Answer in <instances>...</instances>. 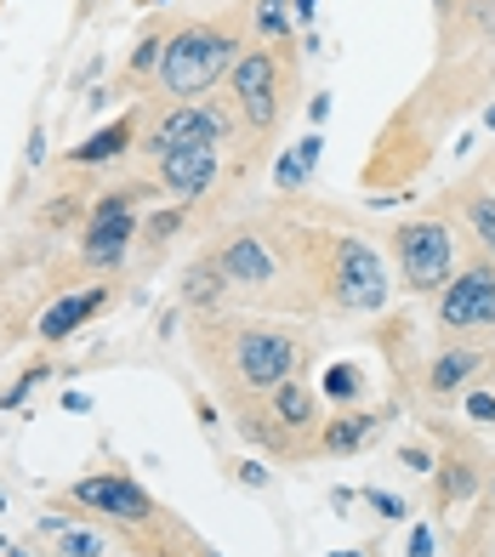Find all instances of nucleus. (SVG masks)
Here are the masks:
<instances>
[{
  "instance_id": "f257e3e1",
  "label": "nucleus",
  "mask_w": 495,
  "mask_h": 557,
  "mask_svg": "<svg viewBox=\"0 0 495 557\" xmlns=\"http://www.w3.org/2000/svg\"><path fill=\"white\" fill-rule=\"evenodd\" d=\"M239 52H245V40H239L234 23H188V29H177L165 40L154 86L165 97H200L222 81V74H234Z\"/></svg>"
},
{
  "instance_id": "f03ea898",
  "label": "nucleus",
  "mask_w": 495,
  "mask_h": 557,
  "mask_svg": "<svg viewBox=\"0 0 495 557\" xmlns=\"http://www.w3.org/2000/svg\"><path fill=\"white\" fill-rule=\"evenodd\" d=\"M222 342H228V382L239 393H262L268 398L280 382H290L296 364H302L296 336L274 331V324H228Z\"/></svg>"
},
{
  "instance_id": "7ed1b4c3",
  "label": "nucleus",
  "mask_w": 495,
  "mask_h": 557,
  "mask_svg": "<svg viewBox=\"0 0 495 557\" xmlns=\"http://www.w3.org/2000/svg\"><path fill=\"white\" fill-rule=\"evenodd\" d=\"M393 257H399L405 285L416 296L444 290V285H450V273H456V234H450V222H438V216L399 222V234H393Z\"/></svg>"
},
{
  "instance_id": "20e7f679",
  "label": "nucleus",
  "mask_w": 495,
  "mask_h": 557,
  "mask_svg": "<svg viewBox=\"0 0 495 557\" xmlns=\"http://www.w3.org/2000/svg\"><path fill=\"white\" fill-rule=\"evenodd\" d=\"M228 103L239 109V120L251 125V132H274L280 114H285V69L280 58L268 52H239L234 74H228Z\"/></svg>"
},
{
  "instance_id": "39448f33",
  "label": "nucleus",
  "mask_w": 495,
  "mask_h": 557,
  "mask_svg": "<svg viewBox=\"0 0 495 557\" xmlns=\"http://www.w3.org/2000/svg\"><path fill=\"white\" fill-rule=\"evenodd\" d=\"M216 143H228V109L222 103H177L148 125L143 154L165 160V154H183V148H216Z\"/></svg>"
},
{
  "instance_id": "423d86ee",
  "label": "nucleus",
  "mask_w": 495,
  "mask_h": 557,
  "mask_svg": "<svg viewBox=\"0 0 495 557\" xmlns=\"http://www.w3.org/2000/svg\"><path fill=\"white\" fill-rule=\"evenodd\" d=\"M331 290L348 313H382L387 308V268L364 239H336V268H331Z\"/></svg>"
},
{
  "instance_id": "0eeeda50",
  "label": "nucleus",
  "mask_w": 495,
  "mask_h": 557,
  "mask_svg": "<svg viewBox=\"0 0 495 557\" xmlns=\"http://www.w3.org/2000/svg\"><path fill=\"white\" fill-rule=\"evenodd\" d=\"M137 239V183L120 188V194H103L86 216V239H81V257L91 268H114L120 257L132 250Z\"/></svg>"
},
{
  "instance_id": "6e6552de",
  "label": "nucleus",
  "mask_w": 495,
  "mask_h": 557,
  "mask_svg": "<svg viewBox=\"0 0 495 557\" xmlns=\"http://www.w3.org/2000/svg\"><path fill=\"white\" fill-rule=\"evenodd\" d=\"M438 324L444 331H495V268L473 262L438 290Z\"/></svg>"
},
{
  "instance_id": "1a4fd4ad",
  "label": "nucleus",
  "mask_w": 495,
  "mask_h": 557,
  "mask_svg": "<svg viewBox=\"0 0 495 557\" xmlns=\"http://www.w3.org/2000/svg\"><path fill=\"white\" fill-rule=\"evenodd\" d=\"M69 500L86 512H103L114 523H154V495L126 472H91L81 484H69Z\"/></svg>"
},
{
  "instance_id": "9d476101",
  "label": "nucleus",
  "mask_w": 495,
  "mask_h": 557,
  "mask_svg": "<svg viewBox=\"0 0 495 557\" xmlns=\"http://www.w3.org/2000/svg\"><path fill=\"white\" fill-rule=\"evenodd\" d=\"M211 262H216L222 278H228V290H268V285L280 278V257H274V250H268L257 234H234Z\"/></svg>"
},
{
  "instance_id": "9b49d317",
  "label": "nucleus",
  "mask_w": 495,
  "mask_h": 557,
  "mask_svg": "<svg viewBox=\"0 0 495 557\" xmlns=\"http://www.w3.org/2000/svg\"><path fill=\"white\" fill-rule=\"evenodd\" d=\"M216 183V148H183L160 160V194L171 199H200Z\"/></svg>"
},
{
  "instance_id": "f8f14e48",
  "label": "nucleus",
  "mask_w": 495,
  "mask_h": 557,
  "mask_svg": "<svg viewBox=\"0 0 495 557\" xmlns=\"http://www.w3.org/2000/svg\"><path fill=\"white\" fill-rule=\"evenodd\" d=\"M103 301H109V290H103V285H91V290H74V296L52 301V308L40 313V324H35V331H40V342H69V336L81 331V324H86L97 308H103Z\"/></svg>"
},
{
  "instance_id": "ddd939ff",
  "label": "nucleus",
  "mask_w": 495,
  "mask_h": 557,
  "mask_svg": "<svg viewBox=\"0 0 495 557\" xmlns=\"http://www.w3.org/2000/svg\"><path fill=\"white\" fill-rule=\"evenodd\" d=\"M438 506H467L479 495V449L473 444H450L438 461Z\"/></svg>"
},
{
  "instance_id": "4468645a",
  "label": "nucleus",
  "mask_w": 495,
  "mask_h": 557,
  "mask_svg": "<svg viewBox=\"0 0 495 557\" xmlns=\"http://www.w3.org/2000/svg\"><path fill=\"white\" fill-rule=\"evenodd\" d=\"M479 370H484V352H473V347H444L438 359H433V370H428V387H433L438 398L467 393V387L479 382Z\"/></svg>"
},
{
  "instance_id": "2eb2a0df",
  "label": "nucleus",
  "mask_w": 495,
  "mask_h": 557,
  "mask_svg": "<svg viewBox=\"0 0 495 557\" xmlns=\"http://www.w3.org/2000/svg\"><path fill=\"white\" fill-rule=\"evenodd\" d=\"M268 416H274V426H280L285 438L308 433V426H313V393L290 375V382H280L274 393H268Z\"/></svg>"
},
{
  "instance_id": "dca6fc26",
  "label": "nucleus",
  "mask_w": 495,
  "mask_h": 557,
  "mask_svg": "<svg viewBox=\"0 0 495 557\" xmlns=\"http://www.w3.org/2000/svg\"><path fill=\"white\" fill-rule=\"evenodd\" d=\"M376 421H382V416H370V410H342V416L325 421V433H319V449H325V455H354V449L370 444Z\"/></svg>"
},
{
  "instance_id": "f3484780",
  "label": "nucleus",
  "mask_w": 495,
  "mask_h": 557,
  "mask_svg": "<svg viewBox=\"0 0 495 557\" xmlns=\"http://www.w3.org/2000/svg\"><path fill=\"white\" fill-rule=\"evenodd\" d=\"M132 137H137V114H126V120H114V125H103L97 137H86L81 148H74V165H103V160H114V154H126L132 148Z\"/></svg>"
},
{
  "instance_id": "a211bd4d",
  "label": "nucleus",
  "mask_w": 495,
  "mask_h": 557,
  "mask_svg": "<svg viewBox=\"0 0 495 557\" xmlns=\"http://www.w3.org/2000/svg\"><path fill=\"white\" fill-rule=\"evenodd\" d=\"M222 290H228V278L216 273V262H200V268L188 273V285H183V296L188 301H206V308H211V301H222Z\"/></svg>"
},
{
  "instance_id": "6ab92c4d",
  "label": "nucleus",
  "mask_w": 495,
  "mask_h": 557,
  "mask_svg": "<svg viewBox=\"0 0 495 557\" xmlns=\"http://www.w3.org/2000/svg\"><path fill=\"white\" fill-rule=\"evenodd\" d=\"M290 0H257V29L268 40H290Z\"/></svg>"
},
{
  "instance_id": "aec40b11",
  "label": "nucleus",
  "mask_w": 495,
  "mask_h": 557,
  "mask_svg": "<svg viewBox=\"0 0 495 557\" xmlns=\"http://www.w3.org/2000/svg\"><path fill=\"white\" fill-rule=\"evenodd\" d=\"M467 227H473V239H479L484 250H495V199H490V194L467 199Z\"/></svg>"
},
{
  "instance_id": "412c9836",
  "label": "nucleus",
  "mask_w": 495,
  "mask_h": 557,
  "mask_svg": "<svg viewBox=\"0 0 495 557\" xmlns=\"http://www.w3.org/2000/svg\"><path fill=\"white\" fill-rule=\"evenodd\" d=\"M325 398L331 404H354L359 398V370L354 364H331L325 370Z\"/></svg>"
},
{
  "instance_id": "4be33fe9",
  "label": "nucleus",
  "mask_w": 495,
  "mask_h": 557,
  "mask_svg": "<svg viewBox=\"0 0 495 557\" xmlns=\"http://www.w3.org/2000/svg\"><path fill=\"white\" fill-rule=\"evenodd\" d=\"M274 188H285V194L308 188V165L296 160V148H290V154H280V160H274Z\"/></svg>"
},
{
  "instance_id": "5701e85b",
  "label": "nucleus",
  "mask_w": 495,
  "mask_h": 557,
  "mask_svg": "<svg viewBox=\"0 0 495 557\" xmlns=\"http://www.w3.org/2000/svg\"><path fill=\"white\" fill-rule=\"evenodd\" d=\"M97 552H109L97 529H63V557H97Z\"/></svg>"
},
{
  "instance_id": "b1692460",
  "label": "nucleus",
  "mask_w": 495,
  "mask_h": 557,
  "mask_svg": "<svg viewBox=\"0 0 495 557\" xmlns=\"http://www.w3.org/2000/svg\"><path fill=\"white\" fill-rule=\"evenodd\" d=\"M461 410H467V421H473V426H495V393H484V387H467Z\"/></svg>"
},
{
  "instance_id": "393cba45",
  "label": "nucleus",
  "mask_w": 495,
  "mask_h": 557,
  "mask_svg": "<svg viewBox=\"0 0 495 557\" xmlns=\"http://www.w3.org/2000/svg\"><path fill=\"white\" fill-rule=\"evenodd\" d=\"M364 500L376 506V512H382L387 523H405V512H410V506H405L399 495H387V490H364Z\"/></svg>"
},
{
  "instance_id": "a878e982",
  "label": "nucleus",
  "mask_w": 495,
  "mask_h": 557,
  "mask_svg": "<svg viewBox=\"0 0 495 557\" xmlns=\"http://www.w3.org/2000/svg\"><path fill=\"white\" fill-rule=\"evenodd\" d=\"M160 52H165V40L160 35H148L137 52H132V74H148V69H160Z\"/></svg>"
},
{
  "instance_id": "bb28decb",
  "label": "nucleus",
  "mask_w": 495,
  "mask_h": 557,
  "mask_svg": "<svg viewBox=\"0 0 495 557\" xmlns=\"http://www.w3.org/2000/svg\"><path fill=\"white\" fill-rule=\"evenodd\" d=\"M35 382H46V364H35V370H23V382H17L12 393H0V410H17V404L29 398V387H35Z\"/></svg>"
},
{
  "instance_id": "cd10ccee",
  "label": "nucleus",
  "mask_w": 495,
  "mask_h": 557,
  "mask_svg": "<svg viewBox=\"0 0 495 557\" xmlns=\"http://www.w3.org/2000/svg\"><path fill=\"white\" fill-rule=\"evenodd\" d=\"M319 154H325V137H319V132H308L302 143H296V160H302L308 171H319Z\"/></svg>"
},
{
  "instance_id": "c85d7f7f",
  "label": "nucleus",
  "mask_w": 495,
  "mask_h": 557,
  "mask_svg": "<svg viewBox=\"0 0 495 557\" xmlns=\"http://www.w3.org/2000/svg\"><path fill=\"white\" fill-rule=\"evenodd\" d=\"M399 461H405V467H416V472H433V467H438L422 444H405V449H399Z\"/></svg>"
},
{
  "instance_id": "c756f323",
  "label": "nucleus",
  "mask_w": 495,
  "mask_h": 557,
  "mask_svg": "<svg viewBox=\"0 0 495 557\" xmlns=\"http://www.w3.org/2000/svg\"><path fill=\"white\" fill-rule=\"evenodd\" d=\"M234 478H239L245 490H268V467H257V461H245V467H239Z\"/></svg>"
},
{
  "instance_id": "7c9ffc66",
  "label": "nucleus",
  "mask_w": 495,
  "mask_h": 557,
  "mask_svg": "<svg viewBox=\"0 0 495 557\" xmlns=\"http://www.w3.org/2000/svg\"><path fill=\"white\" fill-rule=\"evenodd\" d=\"M410 557H433V529H428V523L410 529Z\"/></svg>"
},
{
  "instance_id": "2f4dec72",
  "label": "nucleus",
  "mask_w": 495,
  "mask_h": 557,
  "mask_svg": "<svg viewBox=\"0 0 495 557\" xmlns=\"http://www.w3.org/2000/svg\"><path fill=\"white\" fill-rule=\"evenodd\" d=\"M23 160H29V165H40V160H46V132H40V125L29 132V148H23Z\"/></svg>"
},
{
  "instance_id": "473e14b6",
  "label": "nucleus",
  "mask_w": 495,
  "mask_h": 557,
  "mask_svg": "<svg viewBox=\"0 0 495 557\" xmlns=\"http://www.w3.org/2000/svg\"><path fill=\"white\" fill-rule=\"evenodd\" d=\"M313 12H319V0H290V17L302 23V29H313Z\"/></svg>"
},
{
  "instance_id": "72a5a7b5",
  "label": "nucleus",
  "mask_w": 495,
  "mask_h": 557,
  "mask_svg": "<svg viewBox=\"0 0 495 557\" xmlns=\"http://www.w3.org/2000/svg\"><path fill=\"white\" fill-rule=\"evenodd\" d=\"M325 114H331V97H313V103H308V120L325 125Z\"/></svg>"
},
{
  "instance_id": "f704fd0d",
  "label": "nucleus",
  "mask_w": 495,
  "mask_h": 557,
  "mask_svg": "<svg viewBox=\"0 0 495 557\" xmlns=\"http://www.w3.org/2000/svg\"><path fill=\"white\" fill-rule=\"evenodd\" d=\"M484 125H490V132H495V103H490V109H484Z\"/></svg>"
},
{
  "instance_id": "c9c22d12",
  "label": "nucleus",
  "mask_w": 495,
  "mask_h": 557,
  "mask_svg": "<svg viewBox=\"0 0 495 557\" xmlns=\"http://www.w3.org/2000/svg\"><path fill=\"white\" fill-rule=\"evenodd\" d=\"M7 557H29V552H23V546H12V552H7Z\"/></svg>"
},
{
  "instance_id": "e433bc0d",
  "label": "nucleus",
  "mask_w": 495,
  "mask_h": 557,
  "mask_svg": "<svg viewBox=\"0 0 495 557\" xmlns=\"http://www.w3.org/2000/svg\"><path fill=\"white\" fill-rule=\"evenodd\" d=\"M0 552H12V541H7V535H0Z\"/></svg>"
},
{
  "instance_id": "4c0bfd02",
  "label": "nucleus",
  "mask_w": 495,
  "mask_h": 557,
  "mask_svg": "<svg viewBox=\"0 0 495 557\" xmlns=\"http://www.w3.org/2000/svg\"><path fill=\"white\" fill-rule=\"evenodd\" d=\"M336 557H364V552H336Z\"/></svg>"
},
{
  "instance_id": "58836bf2",
  "label": "nucleus",
  "mask_w": 495,
  "mask_h": 557,
  "mask_svg": "<svg viewBox=\"0 0 495 557\" xmlns=\"http://www.w3.org/2000/svg\"><path fill=\"white\" fill-rule=\"evenodd\" d=\"M490 500H495V472H490Z\"/></svg>"
},
{
  "instance_id": "ea45409f",
  "label": "nucleus",
  "mask_w": 495,
  "mask_h": 557,
  "mask_svg": "<svg viewBox=\"0 0 495 557\" xmlns=\"http://www.w3.org/2000/svg\"><path fill=\"white\" fill-rule=\"evenodd\" d=\"M0 512H7V490H0Z\"/></svg>"
},
{
  "instance_id": "a19ab883",
  "label": "nucleus",
  "mask_w": 495,
  "mask_h": 557,
  "mask_svg": "<svg viewBox=\"0 0 495 557\" xmlns=\"http://www.w3.org/2000/svg\"><path fill=\"white\" fill-rule=\"evenodd\" d=\"M143 7H165V0H143Z\"/></svg>"
},
{
  "instance_id": "79ce46f5",
  "label": "nucleus",
  "mask_w": 495,
  "mask_h": 557,
  "mask_svg": "<svg viewBox=\"0 0 495 557\" xmlns=\"http://www.w3.org/2000/svg\"><path fill=\"white\" fill-rule=\"evenodd\" d=\"M154 557H177V552H154Z\"/></svg>"
},
{
  "instance_id": "37998d69",
  "label": "nucleus",
  "mask_w": 495,
  "mask_h": 557,
  "mask_svg": "<svg viewBox=\"0 0 495 557\" xmlns=\"http://www.w3.org/2000/svg\"><path fill=\"white\" fill-rule=\"evenodd\" d=\"M200 557H222V552H200Z\"/></svg>"
}]
</instances>
